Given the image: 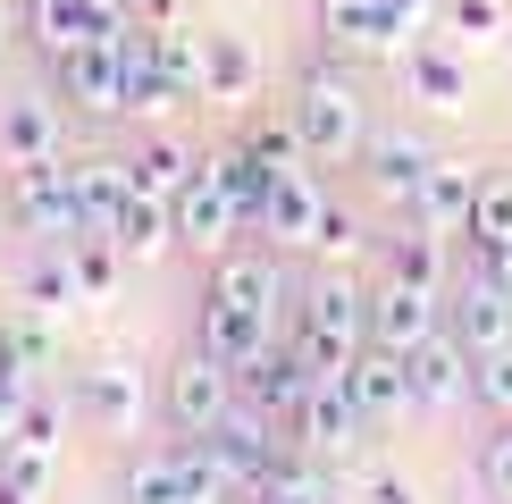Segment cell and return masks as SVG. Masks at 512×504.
<instances>
[{
  "instance_id": "obj_1",
  "label": "cell",
  "mask_w": 512,
  "mask_h": 504,
  "mask_svg": "<svg viewBox=\"0 0 512 504\" xmlns=\"http://www.w3.org/2000/svg\"><path fill=\"white\" fill-rule=\"evenodd\" d=\"M361 345H370V294L345 286V278H319L303 294V320H294V353L319 378H336V370H353Z\"/></svg>"
},
{
  "instance_id": "obj_2",
  "label": "cell",
  "mask_w": 512,
  "mask_h": 504,
  "mask_svg": "<svg viewBox=\"0 0 512 504\" xmlns=\"http://www.w3.org/2000/svg\"><path fill=\"white\" fill-rule=\"evenodd\" d=\"M294 126H303L311 160H353L370 152V126H361V93L336 68H311L303 93H294Z\"/></svg>"
},
{
  "instance_id": "obj_3",
  "label": "cell",
  "mask_w": 512,
  "mask_h": 504,
  "mask_svg": "<svg viewBox=\"0 0 512 504\" xmlns=\"http://www.w3.org/2000/svg\"><path fill=\"white\" fill-rule=\"evenodd\" d=\"M236 395H244V387H236V370H227L210 345H194L177 370H168L160 412H168V429H177V437H210L227 412H236Z\"/></svg>"
},
{
  "instance_id": "obj_4",
  "label": "cell",
  "mask_w": 512,
  "mask_h": 504,
  "mask_svg": "<svg viewBox=\"0 0 512 504\" xmlns=\"http://www.w3.org/2000/svg\"><path fill=\"white\" fill-rule=\"evenodd\" d=\"M9 219L26 227L34 244H68V236H84V202H76V177H68V160L9 168Z\"/></svg>"
},
{
  "instance_id": "obj_5",
  "label": "cell",
  "mask_w": 512,
  "mask_h": 504,
  "mask_svg": "<svg viewBox=\"0 0 512 504\" xmlns=\"http://www.w3.org/2000/svg\"><path fill=\"white\" fill-rule=\"evenodd\" d=\"M168 210H177V244H194V252H227L244 236V202H236V185H227L219 160H202Z\"/></svg>"
},
{
  "instance_id": "obj_6",
  "label": "cell",
  "mask_w": 512,
  "mask_h": 504,
  "mask_svg": "<svg viewBox=\"0 0 512 504\" xmlns=\"http://www.w3.org/2000/svg\"><path fill=\"white\" fill-rule=\"evenodd\" d=\"M286 429H294V446H303V454H353L361 437H370V420H361L345 370H336V378H311V387H303V404H294Z\"/></svg>"
},
{
  "instance_id": "obj_7",
  "label": "cell",
  "mask_w": 512,
  "mask_h": 504,
  "mask_svg": "<svg viewBox=\"0 0 512 504\" xmlns=\"http://www.w3.org/2000/svg\"><path fill=\"white\" fill-rule=\"evenodd\" d=\"M403 370H412V412H445L471 395V345H462L454 328L420 336L412 353H403Z\"/></svg>"
},
{
  "instance_id": "obj_8",
  "label": "cell",
  "mask_w": 512,
  "mask_h": 504,
  "mask_svg": "<svg viewBox=\"0 0 512 504\" xmlns=\"http://www.w3.org/2000/svg\"><path fill=\"white\" fill-rule=\"evenodd\" d=\"M445 328V294H429V286H403V278H387L370 294V345H395V353H412L420 336H437Z\"/></svg>"
},
{
  "instance_id": "obj_9",
  "label": "cell",
  "mask_w": 512,
  "mask_h": 504,
  "mask_svg": "<svg viewBox=\"0 0 512 504\" xmlns=\"http://www.w3.org/2000/svg\"><path fill=\"white\" fill-rule=\"evenodd\" d=\"M319 34L336 51H403V34H420L395 0H319Z\"/></svg>"
},
{
  "instance_id": "obj_10",
  "label": "cell",
  "mask_w": 512,
  "mask_h": 504,
  "mask_svg": "<svg viewBox=\"0 0 512 504\" xmlns=\"http://www.w3.org/2000/svg\"><path fill=\"white\" fill-rule=\"evenodd\" d=\"M59 93L84 101L93 118H126V59H118V42L101 34V42H84V51L59 59Z\"/></svg>"
},
{
  "instance_id": "obj_11",
  "label": "cell",
  "mask_w": 512,
  "mask_h": 504,
  "mask_svg": "<svg viewBox=\"0 0 512 504\" xmlns=\"http://www.w3.org/2000/svg\"><path fill=\"white\" fill-rule=\"evenodd\" d=\"M345 387H353V404H361V420H370V429H387V420L412 412V370H403L395 345H361L353 370H345Z\"/></svg>"
},
{
  "instance_id": "obj_12",
  "label": "cell",
  "mask_w": 512,
  "mask_h": 504,
  "mask_svg": "<svg viewBox=\"0 0 512 504\" xmlns=\"http://www.w3.org/2000/svg\"><path fill=\"white\" fill-rule=\"evenodd\" d=\"M311 362L294 345H269V353H252V362L236 370V387H244V404L252 412H269V420H294V404H303V387H311Z\"/></svg>"
},
{
  "instance_id": "obj_13",
  "label": "cell",
  "mask_w": 512,
  "mask_h": 504,
  "mask_svg": "<svg viewBox=\"0 0 512 504\" xmlns=\"http://www.w3.org/2000/svg\"><path fill=\"white\" fill-rule=\"evenodd\" d=\"M210 294H219V303H236V311H252V320H277V294H286V278H277L269 252L227 244L219 269H210Z\"/></svg>"
},
{
  "instance_id": "obj_14",
  "label": "cell",
  "mask_w": 512,
  "mask_h": 504,
  "mask_svg": "<svg viewBox=\"0 0 512 504\" xmlns=\"http://www.w3.org/2000/svg\"><path fill=\"white\" fill-rule=\"evenodd\" d=\"M59 101H42V93H26V101H0V160L9 168H42V160H59Z\"/></svg>"
},
{
  "instance_id": "obj_15",
  "label": "cell",
  "mask_w": 512,
  "mask_h": 504,
  "mask_svg": "<svg viewBox=\"0 0 512 504\" xmlns=\"http://www.w3.org/2000/svg\"><path fill=\"white\" fill-rule=\"evenodd\" d=\"M403 68H412V93L429 101V110H462V101H471V51H462L454 34L412 42V51H403Z\"/></svg>"
},
{
  "instance_id": "obj_16",
  "label": "cell",
  "mask_w": 512,
  "mask_h": 504,
  "mask_svg": "<svg viewBox=\"0 0 512 504\" xmlns=\"http://www.w3.org/2000/svg\"><path fill=\"white\" fill-rule=\"evenodd\" d=\"M319 219H328V194L311 185V168H286V177H269V202H261V236L277 244H311Z\"/></svg>"
},
{
  "instance_id": "obj_17",
  "label": "cell",
  "mask_w": 512,
  "mask_h": 504,
  "mask_svg": "<svg viewBox=\"0 0 512 504\" xmlns=\"http://www.w3.org/2000/svg\"><path fill=\"white\" fill-rule=\"evenodd\" d=\"M471 210H479V168L437 160V168H429V185H420V202H412V219H420V227H437V236H471Z\"/></svg>"
},
{
  "instance_id": "obj_18",
  "label": "cell",
  "mask_w": 512,
  "mask_h": 504,
  "mask_svg": "<svg viewBox=\"0 0 512 504\" xmlns=\"http://www.w3.org/2000/svg\"><path fill=\"white\" fill-rule=\"evenodd\" d=\"M76 404H84V420H93V429H110V437H126L143 420V387H135V370L126 362H93L76 378Z\"/></svg>"
},
{
  "instance_id": "obj_19",
  "label": "cell",
  "mask_w": 512,
  "mask_h": 504,
  "mask_svg": "<svg viewBox=\"0 0 512 504\" xmlns=\"http://www.w3.org/2000/svg\"><path fill=\"white\" fill-rule=\"evenodd\" d=\"M429 168H437V152H429V143H412V135H378L370 143V185H378V202H395V210L420 202Z\"/></svg>"
},
{
  "instance_id": "obj_20",
  "label": "cell",
  "mask_w": 512,
  "mask_h": 504,
  "mask_svg": "<svg viewBox=\"0 0 512 504\" xmlns=\"http://www.w3.org/2000/svg\"><path fill=\"white\" fill-rule=\"evenodd\" d=\"M261 93V59H252L244 34H202V101H252Z\"/></svg>"
},
{
  "instance_id": "obj_21",
  "label": "cell",
  "mask_w": 512,
  "mask_h": 504,
  "mask_svg": "<svg viewBox=\"0 0 512 504\" xmlns=\"http://www.w3.org/2000/svg\"><path fill=\"white\" fill-rule=\"evenodd\" d=\"M202 345L219 353L227 370H244L252 353H269V345H277V320H252V311L219 303V294H202Z\"/></svg>"
},
{
  "instance_id": "obj_22",
  "label": "cell",
  "mask_w": 512,
  "mask_h": 504,
  "mask_svg": "<svg viewBox=\"0 0 512 504\" xmlns=\"http://www.w3.org/2000/svg\"><path fill=\"white\" fill-rule=\"evenodd\" d=\"M110 236H118V252H126V261H152V252H168V244H177V210H168L160 194H143V185H135V194L118 202Z\"/></svg>"
},
{
  "instance_id": "obj_23",
  "label": "cell",
  "mask_w": 512,
  "mask_h": 504,
  "mask_svg": "<svg viewBox=\"0 0 512 504\" xmlns=\"http://www.w3.org/2000/svg\"><path fill=\"white\" fill-rule=\"evenodd\" d=\"M126 504H194V479H185V446L168 437V446H152V454H135L126 462V488H118Z\"/></svg>"
},
{
  "instance_id": "obj_24",
  "label": "cell",
  "mask_w": 512,
  "mask_h": 504,
  "mask_svg": "<svg viewBox=\"0 0 512 504\" xmlns=\"http://www.w3.org/2000/svg\"><path fill=\"white\" fill-rule=\"evenodd\" d=\"M445 244L454 236H437V227H403V236L387 244V278H403V286H429V294H445V278H454V261H445Z\"/></svg>"
},
{
  "instance_id": "obj_25",
  "label": "cell",
  "mask_w": 512,
  "mask_h": 504,
  "mask_svg": "<svg viewBox=\"0 0 512 504\" xmlns=\"http://www.w3.org/2000/svg\"><path fill=\"white\" fill-rule=\"evenodd\" d=\"M454 336H462L471 353L504 345V336H512V294H504V286H487V278H462V303H454Z\"/></svg>"
},
{
  "instance_id": "obj_26",
  "label": "cell",
  "mask_w": 512,
  "mask_h": 504,
  "mask_svg": "<svg viewBox=\"0 0 512 504\" xmlns=\"http://www.w3.org/2000/svg\"><path fill=\"white\" fill-rule=\"evenodd\" d=\"M84 303L76 269H68V244H42L34 269H26V311H42V320H68V311Z\"/></svg>"
},
{
  "instance_id": "obj_27",
  "label": "cell",
  "mask_w": 512,
  "mask_h": 504,
  "mask_svg": "<svg viewBox=\"0 0 512 504\" xmlns=\"http://www.w3.org/2000/svg\"><path fill=\"white\" fill-rule=\"evenodd\" d=\"M26 26H34V42H42L51 59L101 42V26H93V9H84V0H26Z\"/></svg>"
},
{
  "instance_id": "obj_28",
  "label": "cell",
  "mask_w": 512,
  "mask_h": 504,
  "mask_svg": "<svg viewBox=\"0 0 512 504\" xmlns=\"http://www.w3.org/2000/svg\"><path fill=\"white\" fill-rule=\"evenodd\" d=\"M68 269H76L84 303H110V294H118V269H126V252H118L110 227H84V236H68Z\"/></svg>"
},
{
  "instance_id": "obj_29",
  "label": "cell",
  "mask_w": 512,
  "mask_h": 504,
  "mask_svg": "<svg viewBox=\"0 0 512 504\" xmlns=\"http://www.w3.org/2000/svg\"><path fill=\"white\" fill-rule=\"evenodd\" d=\"M76 177V202H84V227H110L118 202L135 194V177H126V160H68Z\"/></svg>"
},
{
  "instance_id": "obj_30",
  "label": "cell",
  "mask_w": 512,
  "mask_h": 504,
  "mask_svg": "<svg viewBox=\"0 0 512 504\" xmlns=\"http://www.w3.org/2000/svg\"><path fill=\"white\" fill-rule=\"evenodd\" d=\"M194 152H185V143H168V135H152V143H143V152L135 160H126V177H135L143 185V194H160V202H177L185 194V177H194Z\"/></svg>"
},
{
  "instance_id": "obj_31",
  "label": "cell",
  "mask_w": 512,
  "mask_h": 504,
  "mask_svg": "<svg viewBox=\"0 0 512 504\" xmlns=\"http://www.w3.org/2000/svg\"><path fill=\"white\" fill-rule=\"evenodd\" d=\"M152 59H160V76L177 84V101H202V42L168 17V26H152Z\"/></svg>"
},
{
  "instance_id": "obj_32",
  "label": "cell",
  "mask_w": 512,
  "mask_h": 504,
  "mask_svg": "<svg viewBox=\"0 0 512 504\" xmlns=\"http://www.w3.org/2000/svg\"><path fill=\"white\" fill-rule=\"evenodd\" d=\"M244 152L261 160L269 177H286V168H311V143H303V126H294V110H286V118H261V126L244 135Z\"/></svg>"
},
{
  "instance_id": "obj_33",
  "label": "cell",
  "mask_w": 512,
  "mask_h": 504,
  "mask_svg": "<svg viewBox=\"0 0 512 504\" xmlns=\"http://www.w3.org/2000/svg\"><path fill=\"white\" fill-rule=\"evenodd\" d=\"M471 395H479V412L512 420V336L487 345V353H471Z\"/></svg>"
},
{
  "instance_id": "obj_34",
  "label": "cell",
  "mask_w": 512,
  "mask_h": 504,
  "mask_svg": "<svg viewBox=\"0 0 512 504\" xmlns=\"http://www.w3.org/2000/svg\"><path fill=\"white\" fill-rule=\"evenodd\" d=\"M445 34H454L462 51L504 42V0H445Z\"/></svg>"
},
{
  "instance_id": "obj_35",
  "label": "cell",
  "mask_w": 512,
  "mask_h": 504,
  "mask_svg": "<svg viewBox=\"0 0 512 504\" xmlns=\"http://www.w3.org/2000/svg\"><path fill=\"white\" fill-rule=\"evenodd\" d=\"M0 437H9V446H26V454H42V462H59V404H42V395H34V404L17 412Z\"/></svg>"
},
{
  "instance_id": "obj_36",
  "label": "cell",
  "mask_w": 512,
  "mask_h": 504,
  "mask_svg": "<svg viewBox=\"0 0 512 504\" xmlns=\"http://www.w3.org/2000/svg\"><path fill=\"white\" fill-rule=\"evenodd\" d=\"M471 236H479V244H512V177H479Z\"/></svg>"
},
{
  "instance_id": "obj_37",
  "label": "cell",
  "mask_w": 512,
  "mask_h": 504,
  "mask_svg": "<svg viewBox=\"0 0 512 504\" xmlns=\"http://www.w3.org/2000/svg\"><path fill=\"white\" fill-rule=\"evenodd\" d=\"M26 404H34V362L9 345V328H0V429H9Z\"/></svg>"
},
{
  "instance_id": "obj_38",
  "label": "cell",
  "mask_w": 512,
  "mask_h": 504,
  "mask_svg": "<svg viewBox=\"0 0 512 504\" xmlns=\"http://www.w3.org/2000/svg\"><path fill=\"white\" fill-rule=\"evenodd\" d=\"M252 504H328V488H319L303 462H286V471H277L269 488H252Z\"/></svg>"
},
{
  "instance_id": "obj_39",
  "label": "cell",
  "mask_w": 512,
  "mask_h": 504,
  "mask_svg": "<svg viewBox=\"0 0 512 504\" xmlns=\"http://www.w3.org/2000/svg\"><path fill=\"white\" fill-rule=\"evenodd\" d=\"M479 488L512 504V420H504V429H496V437L479 446Z\"/></svg>"
},
{
  "instance_id": "obj_40",
  "label": "cell",
  "mask_w": 512,
  "mask_h": 504,
  "mask_svg": "<svg viewBox=\"0 0 512 504\" xmlns=\"http://www.w3.org/2000/svg\"><path fill=\"white\" fill-rule=\"evenodd\" d=\"M462 278H487V286L512 294V244H479L471 236V269H462Z\"/></svg>"
},
{
  "instance_id": "obj_41",
  "label": "cell",
  "mask_w": 512,
  "mask_h": 504,
  "mask_svg": "<svg viewBox=\"0 0 512 504\" xmlns=\"http://www.w3.org/2000/svg\"><path fill=\"white\" fill-rule=\"evenodd\" d=\"M353 244H361V236H353V219H345V210L328 202V219H319V236H311V252H328V261H345Z\"/></svg>"
},
{
  "instance_id": "obj_42",
  "label": "cell",
  "mask_w": 512,
  "mask_h": 504,
  "mask_svg": "<svg viewBox=\"0 0 512 504\" xmlns=\"http://www.w3.org/2000/svg\"><path fill=\"white\" fill-rule=\"evenodd\" d=\"M361 504H420V496H412V479H395V471H378L370 488H361Z\"/></svg>"
},
{
  "instance_id": "obj_43",
  "label": "cell",
  "mask_w": 512,
  "mask_h": 504,
  "mask_svg": "<svg viewBox=\"0 0 512 504\" xmlns=\"http://www.w3.org/2000/svg\"><path fill=\"white\" fill-rule=\"evenodd\" d=\"M135 17H152V26H168V17H177V0H135Z\"/></svg>"
},
{
  "instance_id": "obj_44",
  "label": "cell",
  "mask_w": 512,
  "mask_h": 504,
  "mask_svg": "<svg viewBox=\"0 0 512 504\" xmlns=\"http://www.w3.org/2000/svg\"><path fill=\"white\" fill-rule=\"evenodd\" d=\"M0 504H42V496H26V488H17V479H0Z\"/></svg>"
},
{
  "instance_id": "obj_45",
  "label": "cell",
  "mask_w": 512,
  "mask_h": 504,
  "mask_svg": "<svg viewBox=\"0 0 512 504\" xmlns=\"http://www.w3.org/2000/svg\"><path fill=\"white\" fill-rule=\"evenodd\" d=\"M395 9H403V17H412V26H420V17H429V0H395Z\"/></svg>"
},
{
  "instance_id": "obj_46",
  "label": "cell",
  "mask_w": 512,
  "mask_h": 504,
  "mask_svg": "<svg viewBox=\"0 0 512 504\" xmlns=\"http://www.w3.org/2000/svg\"><path fill=\"white\" fill-rule=\"evenodd\" d=\"M487 504H504V496H487Z\"/></svg>"
}]
</instances>
